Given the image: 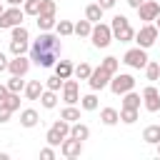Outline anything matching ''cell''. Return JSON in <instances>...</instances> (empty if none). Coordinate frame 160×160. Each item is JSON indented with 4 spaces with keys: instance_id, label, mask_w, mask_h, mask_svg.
<instances>
[{
    "instance_id": "obj_4",
    "label": "cell",
    "mask_w": 160,
    "mask_h": 160,
    "mask_svg": "<svg viewBox=\"0 0 160 160\" xmlns=\"http://www.w3.org/2000/svg\"><path fill=\"white\" fill-rule=\"evenodd\" d=\"M122 62L128 65V68H135V70H145V65H148V52H145V48H130L125 55H122Z\"/></svg>"
},
{
    "instance_id": "obj_40",
    "label": "cell",
    "mask_w": 160,
    "mask_h": 160,
    "mask_svg": "<svg viewBox=\"0 0 160 160\" xmlns=\"http://www.w3.org/2000/svg\"><path fill=\"white\" fill-rule=\"evenodd\" d=\"M2 105H5V108H10V110L15 112V110L20 108V92H10V95L5 98V102H2Z\"/></svg>"
},
{
    "instance_id": "obj_19",
    "label": "cell",
    "mask_w": 160,
    "mask_h": 160,
    "mask_svg": "<svg viewBox=\"0 0 160 160\" xmlns=\"http://www.w3.org/2000/svg\"><path fill=\"white\" fill-rule=\"evenodd\" d=\"M100 120H102V125H118L120 122V112L115 108H102L100 110Z\"/></svg>"
},
{
    "instance_id": "obj_35",
    "label": "cell",
    "mask_w": 160,
    "mask_h": 160,
    "mask_svg": "<svg viewBox=\"0 0 160 160\" xmlns=\"http://www.w3.org/2000/svg\"><path fill=\"white\" fill-rule=\"evenodd\" d=\"M40 2H42V0H25V2H22V10H25V15H32V18H38V15H40Z\"/></svg>"
},
{
    "instance_id": "obj_33",
    "label": "cell",
    "mask_w": 160,
    "mask_h": 160,
    "mask_svg": "<svg viewBox=\"0 0 160 160\" xmlns=\"http://www.w3.org/2000/svg\"><path fill=\"white\" fill-rule=\"evenodd\" d=\"M145 78H148L150 82H155V80L160 78V62H150V60H148V65H145Z\"/></svg>"
},
{
    "instance_id": "obj_1",
    "label": "cell",
    "mask_w": 160,
    "mask_h": 160,
    "mask_svg": "<svg viewBox=\"0 0 160 160\" xmlns=\"http://www.w3.org/2000/svg\"><path fill=\"white\" fill-rule=\"evenodd\" d=\"M90 40L95 48H108L115 38H112V28L105 25V22H95L92 25V32H90Z\"/></svg>"
},
{
    "instance_id": "obj_31",
    "label": "cell",
    "mask_w": 160,
    "mask_h": 160,
    "mask_svg": "<svg viewBox=\"0 0 160 160\" xmlns=\"http://www.w3.org/2000/svg\"><path fill=\"white\" fill-rule=\"evenodd\" d=\"M38 28H40V32L52 30L55 28V15H38Z\"/></svg>"
},
{
    "instance_id": "obj_37",
    "label": "cell",
    "mask_w": 160,
    "mask_h": 160,
    "mask_svg": "<svg viewBox=\"0 0 160 160\" xmlns=\"http://www.w3.org/2000/svg\"><path fill=\"white\" fill-rule=\"evenodd\" d=\"M90 72H92V68H90L88 62H80V65H75V72H72V75H75L78 80H88Z\"/></svg>"
},
{
    "instance_id": "obj_13",
    "label": "cell",
    "mask_w": 160,
    "mask_h": 160,
    "mask_svg": "<svg viewBox=\"0 0 160 160\" xmlns=\"http://www.w3.org/2000/svg\"><path fill=\"white\" fill-rule=\"evenodd\" d=\"M62 100L68 102V105H75V102H80V88H78V80H65L62 82Z\"/></svg>"
},
{
    "instance_id": "obj_11",
    "label": "cell",
    "mask_w": 160,
    "mask_h": 160,
    "mask_svg": "<svg viewBox=\"0 0 160 160\" xmlns=\"http://www.w3.org/2000/svg\"><path fill=\"white\" fill-rule=\"evenodd\" d=\"M138 15H140V20L152 22V20L160 15V2H158V0H145V2L138 8Z\"/></svg>"
},
{
    "instance_id": "obj_21",
    "label": "cell",
    "mask_w": 160,
    "mask_h": 160,
    "mask_svg": "<svg viewBox=\"0 0 160 160\" xmlns=\"http://www.w3.org/2000/svg\"><path fill=\"white\" fill-rule=\"evenodd\" d=\"M40 105L45 108V110H52L55 105H58V92L55 90H42V95H40Z\"/></svg>"
},
{
    "instance_id": "obj_38",
    "label": "cell",
    "mask_w": 160,
    "mask_h": 160,
    "mask_svg": "<svg viewBox=\"0 0 160 160\" xmlns=\"http://www.w3.org/2000/svg\"><path fill=\"white\" fill-rule=\"evenodd\" d=\"M62 82H65V80H62L60 75H50V78L45 80V88H48V90H55V92H60V90H62Z\"/></svg>"
},
{
    "instance_id": "obj_22",
    "label": "cell",
    "mask_w": 160,
    "mask_h": 160,
    "mask_svg": "<svg viewBox=\"0 0 160 160\" xmlns=\"http://www.w3.org/2000/svg\"><path fill=\"white\" fill-rule=\"evenodd\" d=\"M80 108H82V110H88V112H92V110H98V95H95V90L80 98Z\"/></svg>"
},
{
    "instance_id": "obj_52",
    "label": "cell",
    "mask_w": 160,
    "mask_h": 160,
    "mask_svg": "<svg viewBox=\"0 0 160 160\" xmlns=\"http://www.w3.org/2000/svg\"><path fill=\"white\" fill-rule=\"evenodd\" d=\"M2 12H5V5H2V2H0V15H2Z\"/></svg>"
},
{
    "instance_id": "obj_47",
    "label": "cell",
    "mask_w": 160,
    "mask_h": 160,
    "mask_svg": "<svg viewBox=\"0 0 160 160\" xmlns=\"http://www.w3.org/2000/svg\"><path fill=\"white\" fill-rule=\"evenodd\" d=\"M10 95V90H8V85H0V102H5V98Z\"/></svg>"
},
{
    "instance_id": "obj_49",
    "label": "cell",
    "mask_w": 160,
    "mask_h": 160,
    "mask_svg": "<svg viewBox=\"0 0 160 160\" xmlns=\"http://www.w3.org/2000/svg\"><path fill=\"white\" fill-rule=\"evenodd\" d=\"M8 5H20V2H25V0H5Z\"/></svg>"
},
{
    "instance_id": "obj_15",
    "label": "cell",
    "mask_w": 160,
    "mask_h": 160,
    "mask_svg": "<svg viewBox=\"0 0 160 160\" xmlns=\"http://www.w3.org/2000/svg\"><path fill=\"white\" fill-rule=\"evenodd\" d=\"M38 120H40V115H38L35 108H25V110L20 112V125H22V128H35Z\"/></svg>"
},
{
    "instance_id": "obj_42",
    "label": "cell",
    "mask_w": 160,
    "mask_h": 160,
    "mask_svg": "<svg viewBox=\"0 0 160 160\" xmlns=\"http://www.w3.org/2000/svg\"><path fill=\"white\" fill-rule=\"evenodd\" d=\"M125 25H130V20H128L125 15H115V18H112V22H110L112 32H118V30H120V28H125Z\"/></svg>"
},
{
    "instance_id": "obj_26",
    "label": "cell",
    "mask_w": 160,
    "mask_h": 160,
    "mask_svg": "<svg viewBox=\"0 0 160 160\" xmlns=\"http://www.w3.org/2000/svg\"><path fill=\"white\" fill-rule=\"evenodd\" d=\"M5 85H8L10 92H22V90H25V80H22V75H10V80H8Z\"/></svg>"
},
{
    "instance_id": "obj_30",
    "label": "cell",
    "mask_w": 160,
    "mask_h": 160,
    "mask_svg": "<svg viewBox=\"0 0 160 160\" xmlns=\"http://www.w3.org/2000/svg\"><path fill=\"white\" fill-rule=\"evenodd\" d=\"M135 120H138V110H135V108H120V122L132 125Z\"/></svg>"
},
{
    "instance_id": "obj_46",
    "label": "cell",
    "mask_w": 160,
    "mask_h": 160,
    "mask_svg": "<svg viewBox=\"0 0 160 160\" xmlns=\"http://www.w3.org/2000/svg\"><path fill=\"white\" fill-rule=\"evenodd\" d=\"M98 2H100V8H102V10H110V8H112L118 0H98Z\"/></svg>"
},
{
    "instance_id": "obj_23",
    "label": "cell",
    "mask_w": 160,
    "mask_h": 160,
    "mask_svg": "<svg viewBox=\"0 0 160 160\" xmlns=\"http://www.w3.org/2000/svg\"><path fill=\"white\" fill-rule=\"evenodd\" d=\"M55 32L62 35V38H68V35L75 32V22H70V20H58V22H55Z\"/></svg>"
},
{
    "instance_id": "obj_28",
    "label": "cell",
    "mask_w": 160,
    "mask_h": 160,
    "mask_svg": "<svg viewBox=\"0 0 160 160\" xmlns=\"http://www.w3.org/2000/svg\"><path fill=\"white\" fill-rule=\"evenodd\" d=\"M30 48H28V40H15V38H10V52L12 55H25Z\"/></svg>"
},
{
    "instance_id": "obj_51",
    "label": "cell",
    "mask_w": 160,
    "mask_h": 160,
    "mask_svg": "<svg viewBox=\"0 0 160 160\" xmlns=\"http://www.w3.org/2000/svg\"><path fill=\"white\" fill-rule=\"evenodd\" d=\"M155 25H158V30H160V15H158V18H155Z\"/></svg>"
},
{
    "instance_id": "obj_32",
    "label": "cell",
    "mask_w": 160,
    "mask_h": 160,
    "mask_svg": "<svg viewBox=\"0 0 160 160\" xmlns=\"http://www.w3.org/2000/svg\"><path fill=\"white\" fill-rule=\"evenodd\" d=\"M100 68H102V70H108L110 75H115V72H118V68H120V60H118V58H112V55H108V58L100 62Z\"/></svg>"
},
{
    "instance_id": "obj_48",
    "label": "cell",
    "mask_w": 160,
    "mask_h": 160,
    "mask_svg": "<svg viewBox=\"0 0 160 160\" xmlns=\"http://www.w3.org/2000/svg\"><path fill=\"white\" fill-rule=\"evenodd\" d=\"M142 2H145V0H128V5H130V8H132V10H138V8H140V5H142Z\"/></svg>"
},
{
    "instance_id": "obj_8",
    "label": "cell",
    "mask_w": 160,
    "mask_h": 160,
    "mask_svg": "<svg viewBox=\"0 0 160 160\" xmlns=\"http://www.w3.org/2000/svg\"><path fill=\"white\" fill-rule=\"evenodd\" d=\"M110 78H112V75H110L108 70L95 68V70L90 72V78H88V85H90V90H95V92H98V90H102V88H108V85H110Z\"/></svg>"
},
{
    "instance_id": "obj_9",
    "label": "cell",
    "mask_w": 160,
    "mask_h": 160,
    "mask_svg": "<svg viewBox=\"0 0 160 160\" xmlns=\"http://www.w3.org/2000/svg\"><path fill=\"white\" fill-rule=\"evenodd\" d=\"M60 152L68 158V160H72V158H80L82 155V140H78V138H65L62 142H60Z\"/></svg>"
},
{
    "instance_id": "obj_7",
    "label": "cell",
    "mask_w": 160,
    "mask_h": 160,
    "mask_svg": "<svg viewBox=\"0 0 160 160\" xmlns=\"http://www.w3.org/2000/svg\"><path fill=\"white\" fill-rule=\"evenodd\" d=\"M30 60H32L35 65H40V68H55V62H58V52L30 48Z\"/></svg>"
},
{
    "instance_id": "obj_45",
    "label": "cell",
    "mask_w": 160,
    "mask_h": 160,
    "mask_svg": "<svg viewBox=\"0 0 160 160\" xmlns=\"http://www.w3.org/2000/svg\"><path fill=\"white\" fill-rule=\"evenodd\" d=\"M8 65H10V60H8V55L0 50V72H5V70H8Z\"/></svg>"
},
{
    "instance_id": "obj_6",
    "label": "cell",
    "mask_w": 160,
    "mask_h": 160,
    "mask_svg": "<svg viewBox=\"0 0 160 160\" xmlns=\"http://www.w3.org/2000/svg\"><path fill=\"white\" fill-rule=\"evenodd\" d=\"M32 48H35V50H52V52H58V55H60V50H62V48H60V40H58L50 30L40 32V38L32 42Z\"/></svg>"
},
{
    "instance_id": "obj_39",
    "label": "cell",
    "mask_w": 160,
    "mask_h": 160,
    "mask_svg": "<svg viewBox=\"0 0 160 160\" xmlns=\"http://www.w3.org/2000/svg\"><path fill=\"white\" fill-rule=\"evenodd\" d=\"M70 125H72V122H68V120H62V118H60V120H55L50 128H55L62 138H68V135H70Z\"/></svg>"
},
{
    "instance_id": "obj_41",
    "label": "cell",
    "mask_w": 160,
    "mask_h": 160,
    "mask_svg": "<svg viewBox=\"0 0 160 160\" xmlns=\"http://www.w3.org/2000/svg\"><path fill=\"white\" fill-rule=\"evenodd\" d=\"M55 10H58L55 0H42L40 2V15H55Z\"/></svg>"
},
{
    "instance_id": "obj_17",
    "label": "cell",
    "mask_w": 160,
    "mask_h": 160,
    "mask_svg": "<svg viewBox=\"0 0 160 160\" xmlns=\"http://www.w3.org/2000/svg\"><path fill=\"white\" fill-rule=\"evenodd\" d=\"M142 140H145L148 145H158V142H160V122H158V125H148V128L142 130Z\"/></svg>"
},
{
    "instance_id": "obj_29",
    "label": "cell",
    "mask_w": 160,
    "mask_h": 160,
    "mask_svg": "<svg viewBox=\"0 0 160 160\" xmlns=\"http://www.w3.org/2000/svg\"><path fill=\"white\" fill-rule=\"evenodd\" d=\"M122 108H135V110H140V95L138 92H125L122 95Z\"/></svg>"
},
{
    "instance_id": "obj_36",
    "label": "cell",
    "mask_w": 160,
    "mask_h": 160,
    "mask_svg": "<svg viewBox=\"0 0 160 160\" xmlns=\"http://www.w3.org/2000/svg\"><path fill=\"white\" fill-rule=\"evenodd\" d=\"M10 38H15V40H30V32H28L25 25H15V28H10Z\"/></svg>"
},
{
    "instance_id": "obj_34",
    "label": "cell",
    "mask_w": 160,
    "mask_h": 160,
    "mask_svg": "<svg viewBox=\"0 0 160 160\" xmlns=\"http://www.w3.org/2000/svg\"><path fill=\"white\" fill-rule=\"evenodd\" d=\"M62 140H65V138H62L55 128H50V130L45 132V142H48V145H52V148H60V142H62Z\"/></svg>"
},
{
    "instance_id": "obj_12",
    "label": "cell",
    "mask_w": 160,
    "mask_h": 160,
    "mask_svg": "<svg viewBox=\"0 0 160 160\" xmlns=\"http://www.w3.org/2000/svg\"><path fill=\"white\" fill-rule=\"evenodd\" d=\"M28 70H30V58H25V55H12V60H10V65H8V72L25 78Z\"/></svg>"
},
{
    "instance_id": "obj_2",
    "label": "cell",
    "mask_w": 160,
    "mask_h": 160,
    "mask_svg": "<svg viewBox=\"0 0 160 160\" xmlns=\"http://www.w3.org/2000/svg\"><path fill=\"white\" fill-rule=\"evenodd\" d=\"M108 88L112 90V95H125V92H130L135 88V78L128 75V72H115L110 78V85Z\"/></svg>"
},
{
    "instance_id": "obj_20",
    "label": "cell",
    "mask_w": 160,
    "mask_h": 160,
    "mask_svg": "<svg viewBox=\"0 0 160 160\" xmlns=\"http://www.w3.org/2000/svg\"><path fill=\"white\" fill-rule=\"evenodd\" d=\"M70 138H78V140H88L90 138V128L85 125V122H72L70 125Z\"/></svg>"
},
{
    "instance_id": "obj_14",
    "label": "cell",
    "mask_w": 160,
    "mask_h": 160,
    "mask_svg": "<svg viewBox=\"0 0 160 160\" xmlns=\"http://www.w3.org/2000/svg\"><path fill=\"white\" fill-rule=\"evenodd\" d=\"M42 90H45V82L42 80H30L28 85H25V98L28 100H40V95H42Z\"/></svg>"
},
{
    "instance_id": "obj_3",
    "label": "cell",
    "mask_w": 160,
    "mask_h": 160,
    "mask_svg": "<svg viewBox=\"0 0 160 160\" xmlns=\"http://www.w3.org/2000/svg\"><path fill=\"white\" fill-rule=\"evenodd\" d=\"M158 32H160V30H158V25H152V22H145V25H142V28L135 32V42H138L140 48H145V50H148V48H152V45H155V40H158Z\"/></svg>"
},
{
    "instance_id": "obj_27",
    "label": "cell",
    "mask_w": 160,
    "mask_h": 160,
    "mask_svg": "<svg viewBox=\"0 0 160 160\" xmlns=\"http://www.w3.org/2000/svg\"><path fill=\"white\" fill-rule=\"evenodd\" d=\"M60 118H62V120H68V122H78V120H80V108H75V105H68V108H62Z\"/></svg>"
},
{
    "instance_id": "obj_10",
    "label": "cell",
    "mask_w": 160,
    "mask_h": 160,
    "mask_svg": "<svg viewBox=\"0 0 160 160\" xmlns=\"http://www.w3.org/2000/svg\"><path fill=\"white\" fill-rule=\"evenodd\" d=\"M142 105H145L148 112H158L160 110V90L155 85H148L142 90Z\"/></svg>"
},
{
    "instance_id": "obj_50",
    "label": "cell",
    "mask_w": 160,
    "mask_h": 160,
    "mask_svg": "<svg viewBox=\"0 0 160 160\" xmlns=\"http://www.w3.org/2000/svg\"><path fill=\"white\" fill-rule=\"evenodd\" d=\"M155 152H158V158H160V142H158V145H155Z\"/></svg>"
},
{
    "instance_id": "obj_25",
    "label": "cell",
    "mask_w": 160,
    "mask_h": 160,
    "mask_svg": "<svg viewBox=\"0 0 160 160\" xmlns=\"http://www.w3.org/2000/svg\"><path fill=\"white\" fill-rule=\"evenodd\" d=\"M112 38L120 40V42H130V40H135V30H132L130 25H125V28H120L118 32H112Z\"/></svg>"
},
{
    "instance_id": "obj_16",
    "label": "cell",
    "mask_w": 160,
    "mask_h": 160,
    "mask_svg": "<svg viewBox=\"0 0 160 160\" xmlns=\"http://www.w3.org/2000/svg\"><path fill=\"white\" fill-rule=\"evenodd\" d=\"M72 72H75V65H72L70 60H58V62H55V75H60L62 80L72 78Z\"/></svg>"
},
{
    "instance_id": "obj_24",
    "label": "cell",
    "mask_w": 160,
    "mask_h": 160,
    "mask_svg": "<svg viewBox=\"0 0 160 160\" xmlns=\"http://www.w3.org/2000/svg\"><path fill=\"white\" fill-rule=\"evenodd\" d=\"M90 32H92V22H90L88 18L75 22V35H78V38H90Z\"/></svg>"
},
{
    "instance_id": "obj_43",
    "label": "cell",
    "mask_w": 160,
    "mask_h": 160,
    "mask_svg": "<svg viewBox=\"0 0 160 160\" xmlns=\"http://www.w3.org/2000/svg\"><path fill=\"white\" fill-rule=\"evenodd\" d=\"M40 158H42V160H52V158H55V148H52V145L42 148V150H40Z\"/></svg>"
},
{
    "instance_id": "obj_44",
    "label": "cell",
    "mask_w": 160,
    "mask_h": 160,
    "mask_svg": "<svg viewBox=\"0 0 160 160\" xmlns=\"http://www.w3.org/2000/svg\"><path fill=\"white\" fill-rule=\"evenodd\" d=\"M10 115H12V110H10V108H5V105L0 102V122H8V120H10Z\"/></svg>"
},
{
    "instance_id": "obj_18",
    "label": "cell",
    "mask_w": 160,
    "mask_h": 160,
    "mask_svg": "<svg viewBox=\"0 0 160 160\" xmlns=\"http://www.w3.org/2000/svg\"><path fill=\"white\" fill-rule=\"evenodd\" d=\"M102 12H105V10L100 8V2H90V5L85 8V18H88V20L92 22V25L102 20Z\"/></svg>"
},
{
    "instance_id": "obj_5",
    "label": "cell",
    "mask_w": 160,
    "mask_h": 160,
    "mask_svg": "<svg viewBox=\"0 0 160 160\" xmlns=\"http://www.w3.org/2000/svg\"><path fill=\"white\" fill-rule=\"evenodd\" d=\"M25 10H20V5H10L2 15H0V30H10L15 25H22Z\"/></svg>"
}]
</instances>
